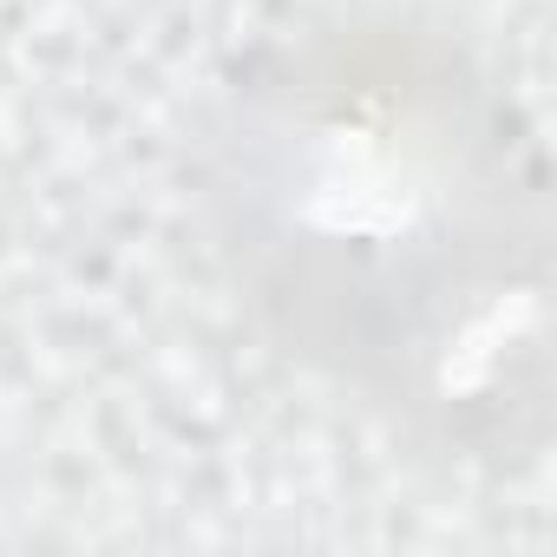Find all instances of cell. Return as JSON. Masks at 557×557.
<instances>
[{"label":"cell","instance_id":"obj_1","mask_svg":"<svg viewBox=\"0 0 557 557\" xmlns=\"http://www.w3.org/2000/svg\"><path fill=\"white\" fill-rule=\"evenodd\" d=\"M203 197L275 348L433 453H544V145L453 27L315 8L262 34L216 99Z\"/></svg>","mask_w":557,"mask_h":557}]
</instances>
